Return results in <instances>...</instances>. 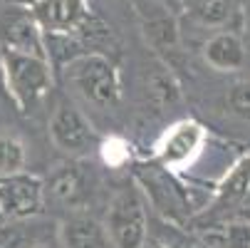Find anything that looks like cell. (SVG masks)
<instances>
[{"instance_id": "cell-16", "label": "cell", "mask_w": 250, "mask_h": 248, "mask_svg": "<svg viewBox=\"0 0 250 248\" xmlns=\"http://www.w3.org/2000/svg\"><path fill=\"white\" fill-rule=\"evenodd\" d=\"M223 112L230 119L250 124V77L235 80L223 94Z\"/></svg>"}, {"instance_id": "cell-6", "label": "cell", "mask_w": 250, "mask_h": 248, "mask_svg": "<svg viewBox=\"0 0 250 248\" xmlns=\"http://www.w3.org/2000/svg\"><path fill=\"white\" fill-rule=\"evenodd\" d=\"M0 50L50 60L47 45H45V32L40 30L30 5L13 3L0 10Z\"/></svg>"}, {"instance_id": "cell-4", "label": "cell", "mask_w": 250, "mask_h": 248, "mask_svg": "<svg viewBox=\"0 0 250 248\" xmlns=\"http://www.w3.org/2000/svg\"><path fill=\"white\" fill-rule=\"evenodd\" d=\"M47 132L52 144L69 159H82L92 152H99V144L104 139L87 119V114L67 97L55 99L47 119Z\"/></svg>"}, {"instance_id": "cell-17", "label": "cell", "mask_w": 250, "mask_h": 248, "mask_svg": "<svg viewBox=\"0 0 250 248\" xmlns=\"http://www.w3.org/2000/svg\"><path fill=\"white\" fill-rule=\"evenodd\" d=\"M99 154L104 157V161L109 164V166H119L129 159V144L117 136H109V139H102V144H99Z\"/></svg>"}, {"instance_id": "cell-9", "label": "cell", "mask_w": 250, "mask_h": 248, "mask_svg": "<svg viewBox=\"0 0 250 248\" xmlns=\"http://www.w3.org/2000/svg\"><path fill=\"white\" fill-rule=\"evenodd\" d=\"M136 15L141 30L146 35V43L156 55H171L178 50L181 32H178L176 15L164 0H136Z\"/></svg>"}, {"instance_id": "cell-7", "label": "cell", "mask_w": 250, "mask_h": 248, "mask_svg": "<svg viewBox=\"0 0 250 248\" xmlns=\"http://www.w3.org/2000/svg\"><path fill=\"white\" fill-rule=\"evenodd\" d=\"M89 179L92 176L77 159L57 164L47 174V179H42L45 206L47 201H52L57 206H64L67 211H84V203L89 199Z\"/></svg>"}, {"instance_id": "cell-13", "label": "cell", "mask_w": 250, "mask_h": 248, "mask_svg": "<svg viewBox=\"0 0 250 248\" xmlns=\"http://www.w3.org/2000/svg\"><path fill=\"white\" fill-rule=\"evenodd\" d=\"M146 92H149V99L156 104L159 110H166V107H176L181 102V85L173 77L171 67L166 62H159L156 69L149 72V80H146Z\"/></svg>"}, {"instance_id": "cell-8", "label": "cell", "mask_w": 250, "mask_h": 248, "mask_svg": "<svg viewBox=\"0 0 250 248\" xmlns=\"http://www.w3.org/2000/svg\"><path fill=\"white\" fill-rule=\"evenodd\" d=\"M203 141H206L203 124H198L196 119L176 122L159 139V144H156V161L161 164V169H184L203 149Z\"/></svg>"}, {"instance_id": "cell-15", "label": "cell", "mask_w": 250, "mask_h": 248, "mask_svg": "<svg viewBox=\"0 0 250 248\" xmlns=\"http://www.w3.org/2000/svg\"><path fill=\"white\" fill-rule=\"evenodd\" d=\"M188 13L206 27H221L233 18L230 0H191Z\"/></svg>"}, {"instance_id": "cell-3", "label": "cell", "mask_w": 250, "mask_h": 248, "mask_svg": "<svg viewBox=\"0 0 250 248\" xmlns=\"http://www.w3.org/2000/svg\"><path fill=\"white\" fill-rule=\"evenodd\" d=\"M104 228L112 248H144L149 238L146 201L136 186L119 189L104 214Z\"/></svg>"}, {"instance_id": "cell-18", "label": "cell", "mask_w": 250, "mask_h": 248, "mask_svg": "<svg viewBox=\"0 0 250 248\" xmlns=\"http://www.w3.org/2000/svg\"><path fill=\"white\" fill-rule=\"evenodd\" d=\"M30 248H55V243H52L50 238H45V241H38V243H32Z\"/></svg>"}, {"instance_id": "cell-14", "label": "cell", "mask_w": 250, "mask_h": 248, "mask_svg": "<svg viewBox=\"0 0 250 248\" xmlns=\"http://www.w3.org/2000/svg\"><path fill=\"white\" fill-rule=\"evenodd\" d=\"M25 164H27L25 141L18 134L0 132V179L25 171Z\"/></svg>"}, {"instance_id": "cell-10", "label": "cell", "mask_w": 250, "mask_h": 248, "mask_svg": "<svg viewBox=\"0 0 250 248\" xmlns=\"http://www.w3.org/2000/svg\"><path fill=\"white\" fill-rule=\"evenodd\" d=\"M30 10L47 35H75L92 13L87 0H32Z\"/></svg>"}, {"instance_id": "cell-2", "label": "cell", "mask_w": 250, "mask_h": 248, "mask_svg": "<svg viewBox=\"0 0 250 248\" xmlns=\"http://www.w3.org/2000/svg\"><path fill=\"white\" fill-rule=\"evenodd\" d=\"M0 69L10 102L18 112H30L55 90V69L50 60L0 50Z\"/></svg>"}, {"instance_id": "cell-12", "label": "cell", "mask_w": 250, "mask_h": 248, "mask_svg": "<svg viewBox=\"0 0 250 248\" xmlns=\"http://www.w3.org/2000/svg\"><path fill=\"white\" fill-rule=\"evenodd\" d=\"M208 67L218 69V72H238L245 65V45L240 35L233 30H218L203 43L201 50Z\"/></svg>"}, {"instance_id": "cell-1", "label": "cell", "mask_w": 250, "mask_h": 248, "mask_svg": "<svg viewBox=\"0 0 250 248\" xmlns=\"http://www.w3.org/2000/svg\"><path fill=\"white\" fill-rule=\"evenodd\" d=\"M64 80L75 94L94 110H114L122 102V75L109 55H80L64 67Z\"/></svg>"}, {"instance_id": "cell-19", "label": "cell", "mask_w": 250, "mask_h": 248, "mask_svg": "<svg viewBox=\"0 0 250 248\" xmlns=\"http://www.w3.org/2000/svg\"><path fill=\"white\" fill-rule=\"evenodd\" d=\"M30 3H32V0H30Z\"/></svg>"}, {"instance_id": "cell-5", "label": "cell", "mask_w": 250, "mask_h": 248, "mask_svg": "<svg viewBox=\"0 0 250 248\" xmlns=\"http://www.w3.org/2000/svg\"><path fill=\"white\" fill-rule=\"evenodd\" d=\"M45 211V186L35 174H13L0 179V221H27Z\"/></svg>"}, {"instance_id": "cell-11", "label": "cell", "mask_w": 250, "mask_h": 248, "mask_svg": "<svg viewBox=\"0 0 250 248\" xmlns=\"http://www.w3.org/2000/svg\"><path fill=\"white\" fill-rule=\"evenodd\" d=\"M62 248H112L104 224L89 211H69L57 226Z\"/></svg>"}]
</instances>
